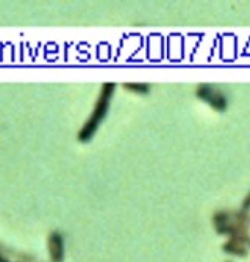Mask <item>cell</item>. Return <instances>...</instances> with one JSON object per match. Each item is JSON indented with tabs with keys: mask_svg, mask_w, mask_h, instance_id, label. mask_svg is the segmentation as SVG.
I'll return each mask as SVG.
<instances>
[{
	"mask_svg": "<svg viewBox=\"0 0 250 262\" xmlns=\"http://www.w3.org/2000/svg\"><path fill=\"white\" fill-rule=\"evenodd\" d=\"M216 233L219 236H227L230 240H235V242L239 244H249V226H241V225H236V223H227L222 226H216Z\"/></svg>",
	"mask_w": 250,
	"mask_h": 262,
	"instance_id": "obj_3",
	"label": "cell"
},
{
	"mask_svg": "<svg viewBox=\"0 0 250 262\" xmlns=\"http://www.w3.org/2000/svg\"><path fill=\"white\" fill-rule=\"evenodd\" d=\"M16 262H22V261H16Z\"/></svg>",
	"mask_w": 250,
	"mask_h": 262,
	"instance_id": "obj_12",
	"label": "cell"
},
{
	"mask_svg": "<svg viewBox=\"0 0 250 262\" xmlns=\"http://www.w3.org/2000/svg\"><path fill=\"white\" fill-rule=\"evenodd\" d=\"M0 262H13L11 259H9L6 255H3V253H0Z\"/></svg>",
	"mask_w": 250,
	"mask_h": 262,
	"instance_id": "obj_9",
	"label": "cell"
},
{
	"mask_svg": "<svg viewBox=\"0 0 250 262\" xmlns=\"http://www.w3.org/2000/svg\"><path fill=\"white\" fill-rule=\"evenodd\" d=\"M249 248H250V239H249Z\"/></svg>",
	"mask_w": 250,
	"mask_h": 262,
	"instance_id": "obj_11",
	"label": "cell"
},
{
	"mask_svg": "<svg viewBox=\"0 0 250 262\" xmlns=\"http://www.w3.org/2000/svg\"><path fill=\"white\" fill-rule=\"evenodd\" d=\"M49 256L52 262H63L64 261V239L58 231H52L47 239Z\"/></svg>",
	"mask_w": 250,
	"mask_h": 262,
	"instance_id": "obj_4",
	"label": "cell"
},
{
	"mask_svg": "<svg viewBox=\"0 0 250 262\" xmlns=\"http://www.w3.org/2000/svg\"><path fill=\"white\" fill-rule=\"evenodd\" d=\"M241 211H244V212H250V191L246 194V196H244V200H243V203H241Z\"/></svg>",
	"mask_w": 250,
	"mask_h": 262,
	"instance_id": "obj_8",
	"label": "cell"
},
{
	"mask_svg": "<svg viewBox=\"0 0 250 262\" xmlns=\"http://www.w3.org/2000/svg\"><path fill=\"white\" fill-rule=\"evenodd\" d=\"M227 262H232V261H227Z\"/></svg>",
	"mask_w": 250,
	"mask_h": 262,
	"instance_id": "obj_13",
	"label": "cell"
},
{
	"mask_svg": "<svg viewBox=\"0 0 250 262\" xmlns=\"http://www.w3.org/2000/svg\"><path fill=\"white\" fill-rule=\"evenodd\" d=\"M116 91V84L114 83H105L102 86V91L100 95L97 98L95 106H94V111L89 116V119L86 120V124L82 127V130L79 131V140L80 142H88L92 139V136L95 134L97 128H99L100 122L105 119L106 113H108V108H110V100L111 97L114 95Z\"/></svg>",
	"mask_w": 250,
	"mask_h": 262,
	"instance_id": "obj_1",
	"label": "cell"
},
{
	"mask_svg": "<svg viewBox=\"0 0 250 262\" xmlns=\"http://www.w3.org/2000/svg\"><path fill=\"white\" fill-rule=\"evenodd\" d=\"M195 97L200 98L202 102L208 103L213 109L219 113H224L227 109V98L221 91H216L210 84H199L195 89Z\"/></svg>",
	"mask_w": 250,
	"mask_h": 262,
	"instance_id": "obj_2",
	"label": "cell"
},
{
	"mask_svg": "<svg viewBox=\"0 0 250 262\" xmlns=\"http://www.w3.org/2000/svg\"><path fill=\"white\" fill-rule=\"evenodd\" d=\"M211 222H213L214 228L227 225V223H233V211H227V209L216 211L211 217Z\"/></svg>",
	"mask_w": 250,
	"mask_h": 262,
	"instance_id": "obj_6",
	"label": "cell"
},
{
	"mask_svg": "<svg viewBox=\"0 0 250 262\" xmlns=\"http://www.w3.org/2000/svg\"><path fill=\"white\" fill-rule=\"evenodd\" d=\"M249 226H250V214H249Z\"/></svg>",
	"mask_w": 250,
	"mask_h": 262,
	"instance_id": "obj_10",
	"label": "cell"
},
{
	"mask_svg": "<svg viewBox=\"0 0 250 262\" xmlns=\"http://www.w3.org/2000/svg\"><path fill=\"white\" fill-rule=\"evenodd\" d=\"M122 87L128 92H133V94H139V95H146L150 91V86L146 83H124Z\"/></svg>",
	"mask_w": 250,
	"mask_h": 262,
	"instance_id": "obj_7",
	"label": "cell"
},
{
	"mask_svg": "<svg viewBox=\"0 0 250 262\" xmlns=\"http://www.w3.org/2000/svg\"><path fill=\"white\" fill-rule=\"evenodd\" d=\"M222 251L227 255L238 256V258L247 256V247L243 245V244H239V242H235V240H230V239L222 244Z\"/></svg>",
	"mask_w": 250,
	"mask_h": 262,
	"instance_id": "obj_5",
	"label": "cell"
}]
</instances>
